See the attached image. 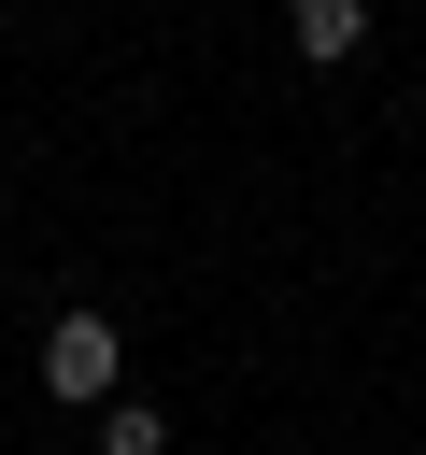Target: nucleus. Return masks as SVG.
<instances>
[{"label": "nucleus", "mask_w": 426, "mask_h": 455, "mask_svg": "<svg viewBox=\"0 0 426 455\" xmlns=\"http://www.w3.org/2000/svg\"><path fill=\"white\" fill-rule=\"evenodd\" d=\"M99 455H170V412H142V398H99Z\"/></svg>", "instance_id": "3"}, {"label": "nucleus", "mask_w": 426, "mask_h": 455, "mask_svg": "<svg viewBox=\"0 0 426 455\" xmlns=\"http://www.w3.org/2000/svg\"><path fill=\"white\" fill-rule=\"evenodd\" d=\"M114 384H128V341H114V313H99V299H71V313L43 327V398H71V412H99Z\"/></svg>", "instance_id": "1"}, {"label": "nucleus", "mask_w": 426, "mask_h": 455, "mask_svg": "<svg viewBox=\"0 0 426 455\" xmlns=\"http://www.w3.org/2000/svg\"><path fill=\"white\" fill-rule=\"evenodd\" d=\"M284 43H298L312 71H341V57L369 43V0H284Z\"/></svg>", "instance_id": "2"}]
</instances>
